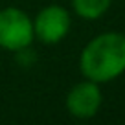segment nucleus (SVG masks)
Returning <instances> with one entry per match:
<instances>
[{
	"label": "nucleus",
	"instance_id": "3",
	"mask_svg": "<svg viewBox=\"0 0 125 125\" xmlns=\"http://www.w3.org/2000/svg\"><path fill=\"white\" fill-rule=\"evenodd\" d=\"M70 15L62 6H46L33 20V33L44 44H57L70 31Z\"/></svg>",
	"mask_w": 125,
	"mask_h": 125
},
{
	"label": "nucleus",
	"instance_id": "2",
	"mask_svg": "<svg viewBox=\"0 0 125 125\" xmlns=\"http://www.w3.org/2000/svg\"><path fill=\"white\" fill-rule=\"evenodd\" d=\"M33 22L19 8L0 9V48L20 52L33 41Z\"/></svg>",
	"mask_w": 125,
	"mask_h": 125
},
{
	"label": "nucleus",
	"instance_id": "5",
	"mask_svg": "<svg viewBox=\"0 0 125 125\" xmlns=\"http://www.w3.org/2000/svg\"><path fill=\"white\" fill-rule=\"evenodd\" d=\"M110 2L112 0H72V6L81 19L96 20L107 13V9L110 8Z\"/></svg>",
	"mask_w": 125,
	"mask_h": 125
},
{
	"label": "nucleus",
	"instance_id": "4",
	"mask_svg": "<svg viewBox=\"0 0 125 125\" xmlns=\"http://www.w3.org/2000/svg\"><path fill=\"white\" fill-rule=\"evenodd\" d=\"M99 107H101V90H99L98 83L90 81H81L66 96V109L72 116L86 120L98 114Z\"/></svg>",
	"mask_w": 125,
	"mask_h": 125
},
{
	"label": "nucleus",
	"instance_id": "1",
	"mask_svg": "<svg viewBox=\"0 0 125 125\" xmlns=\"http://www.w3.org/2000/svg\"><path fill=\"white\" fill-rule=\"evenodd\" d=\"M79 68L94 83H109L125 72V35L107 31L94 37L81 52Z\"/></svg>",
	"mask_w": 125,
	"mask_h": 125
}]
</instances>
